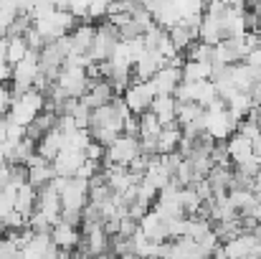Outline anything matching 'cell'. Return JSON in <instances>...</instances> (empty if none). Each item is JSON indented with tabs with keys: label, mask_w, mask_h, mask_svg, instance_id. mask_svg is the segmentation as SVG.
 <instances>
[{
	"label": "cell",
	"mask_w": 261,
	"mask_h": 259,
	"mask_svg": "<svg viewBox=\"0 0 261 259\" xmlns=\"http://www.w3.org/2000/svg\"><path fill=\"white\" fill-rule=\"evenodd\" d=\"M43 107H46V94L31 89V91H25L20 99L13 102V109H10V114H8L5 120H10V122H15V125H20V127H28V125L36 122V117L43 112Z\"/></svg>",
	"instance_id": "6da1fadb"
},
{
	"label": "cell",
	"mask_w": 261,
	"mask_h": 259,
	"mask_svg": "<svg viewBox=\"0 0 261 259\" xmlns=\"http://www.w3.org/2000/svg\"><path fill=\"white\" fill-rule=\"evenodd\" d=\"M142 155V148H140V140H135V137H127V135H122L114 145H109L107 148V158H104V163L107 166H119V168H129V163L135 160V158H140Z\"/></svg>",
	"instance_id": "7a4b0ae2"
},
{
	"label": "cell",
	"mask_w": 261,
	"mask_h": 259,
	"mask_svg": "<svg viewBox=\"0 0 261 259\" xmlns=\"http://www.w3.org/2000/svg\"><path fill=\"white\" fill-rule=\"evenodd\" d=\"M155 97H158V91H155L152 82H137L124 91V102L135 117H142L145 112H150Z\"/></svg>",
	"instance_id": "3957f363"
},
{
	"label": "cell",
	"mask_w": 261,
	"mask_h": 259,
	"mask_svg": "<svg viewBox=\"0 0 261 259\" xmlns=\"http://www.w3.org/2000/svg\"><path fill=\"white\" fill-rule=\"evenodd\" d=\"M56 84L61 86L71 99H82L89 91V79H87V69H79V66H64L61 69V77Z\"/></svg>",
	"instance_id": "277c9868"
},
{
	"label": "cell",
	"mask_w": 261,
	"mask_h": 259,
	"mask_svg": "<svg viewBox=\"0 0 261 259\" xmlns=\"http://www.w3.org/2000/svg\"><path fill=\"white\" fill-rule=\"evenodd\" d=\"M89 203V180L71 178L66 191L61 193V211H84Z\"/></svg>",
	"instance_id": "5b68a950"
},
{
	"label": "cell",
	"mask_w": 261,
	"mask_h": 259,
	"mask_svg": "<svg viewBox=\"0 0 261 259\" xmlns=\"http://www.w3.org/2000/svg\"><path fill=\"white\" fill-rule=\"evenodd\" d=\"M223 252L228 259H259L261 257V242L254 234H241L239 239L223 244Z\"/></svg>",
	"instance_id": "8992f818"
},
{
	"label": "cell",
	"mask_w": 261,
	"mask_h": 259,
	"mask_svg": "<svg viewBox=\"0 0 261 259\" xmlns=\"http://www.w3.org/2000/svg\"><path fill=\"white\" fill-rule=\"evenodd\" d=\"M140 229H142V234H145L150 242H158V244L170 242V221L163 219L158 211H150V214L140 221Z\"/></svg>",
	"instance_id": "52a82bcc"
},
{
	"label": "cell",
	"mask_w": 261,
	"mask_h": 259,
	"mask_svg": "<svg viewBox=\"0 0 261 259\" xmlns=\"http://www.w3.org/2000/svg\"><path fill=\"white\" fill-rule=\"evenodd\" d=\"M84 163H87V155H84V153L64 148L61 155H59L51 166H54V173H56L59 178H76V173H79V168H82Z\"/></svg>",
	"instance_id": "ba28073f"
},
{
	"label": "cell",
	"mask_w": 261,
	"mask_h": 259,
	"mask_svg": "<svg viewBox=\"0 0 261 259\" xmlns=\"http://www.w3.org/2000/svg\"><path fill=\"white\" fill-rule=\"evenodd\" d=\"M36 211H41L54 226L61 221V196L51 188V185H43L38 188V206Z\"/></svg>",
	"instance_id": "9c48e42d"
},
{
	"label": "cell",
	"mask_w": 261,
	"mask_h": 259,
	"mask_svg": "<svg viewBox=\"0 0 261 259\" xmlns=\"http://www.w3.org/2000/svg\"><path fill=\"white\" fill-rule=\"evenodd\" d=\"M150 112L158 117V122L163 127H180L177 125V102H175V97L158 94L155 102H152V107H150Z\"/></svg>",
	"instance_id": "30bf717a"
},
{
	"label": "cell",
	"mask_w": 261,
	"mask_h": 259,
	"mask_svg": "<svg viewBox=\"0 0 261 259\" xmlns=\"http://www.w3.org/2000/svg\"><path fill=\"white\" fill-rule=\"evenodd\" d=\"M114 97L117 94H114V89H112L109 82H89V91L82 97V102L87 104L89 109H101V107L112 104Z\"/></svg>",
	"instance_id": "8fae6325"
},
{
	"label": "cell",
	"mask_w": 261,
	"mask_h": 259,
	"mask_svg": "<svg viewBox=\"0 0 261 259\" xmlns=\"http://www.w3.org/2000/svg\"><path fill=\"white\" fill-rule=\"evenodd\" d=\"M51 239H54V244H56L59 249L76 252L84 237L79 234V229H74V226H66L64 221H59V224L54 226V231H51Z\"/></svg>",
	"instance_id": "7c38bea8"
},
{
	"label": "cell",
	"mask_w": 261,
	"mask_h": 259,
	"mask_svg": "<svg viewBox=\"0 0 261 259\" xmlns=\"http://www.w3.org/2000/svg\"><path fill=\"white\" fill-rule=\"evenodd\" d=\"M182 84V69H173V66H165L163 72H158V77L152 79V86L158 94H165V97H173L175 89Z\"/></svg>",
	"instance_id": "4fadbf2b"
},
{
	"label": "cell",
	"mask_w": 261,
	"mask_h": 259,
	"mask_svg": "<svg viewBox=\"0 0 261 259\" xmlns=\"http://www.w3.org/2000/svg\"><path fill=\"white\" fill-rule=\"evenodd\" d=\"M64 135L59 132V130H51L41 143H38V148H36V153L43 158V160H48V163H54L59 155H61V150H64Z\"/></svg>",
	"instance_id": "5bb4252c"
},
{
	"label": "cell",
	"mask_w": 261,
	"mask_h": 259,
	"mask_svg": "<svg viewBox=\"0 0 261 259\" xmlns=\"http://www.w3.org/2000/svg\"><path fill=\"white\" fill-rule=\"evenodd\" d=\"M94 38H96V26H94V23H82V26L71 33L74 54L89 56V51H91V46H94Z\"/></svg>",
	"instance_id": "9a60e30c"
},
{
	"label": "cell",
	"mask_w": 261,
	"mask_h": 259,
	"mask_svg": "<svg viewBox=\"0 0 261 259\" xmlns=\"http://www.w3.org/2000/svg\"><path fill=\"white\" fill-rule=\"evenodd\" d=\"M168 33H170V41H173L175 51H177L180 56H182L195 41H200V31H193V28H188V26H182V23H177Z\"/></svg>",
	"instance_id": "2e32d148"
},
{
	"label": "cell",
	"mask_w": 261,
	"mask_h": 259,
	"mask_svg": "<svg viewBox=\"0 0 261 259\" xmlns=\"http://www.w3.org/2000/svg\"><path fill=\"white\" fill-rule=\"evenodd\" d=\"M36 206H38V191H36L31 183H25L23 188H18L15 211H18V214H23L25 219H31V216L36 214Z\"/></svg>",
	"instance_id": "e0dca14e"
},
{
	"label": "cell",
	"mask_w": 261,
	"mask_h": 259,
	"mask_svg": "<svg viewBox=\"0 0 261 259\" xmlns=\"http://www.w3.org/2000/svg\"><path fill=\"white\" fill-rule=\"evenodd\" d=\"M211 74H213V64H203V61H185V66H182V82H188V84L211 82Z\"/></svg>",
	"instance_id": "ac0fdd59"
},
{
	"label": "cell",
	"mask_w": 261,
	"mask_h": 259,
	"mask_svg": "<svg viewBox=\"0 0 261 259\" xmlns=\"http://www.w3.org/2000/svg\"><path fill=\"white\" fill-rule=\"evenodd\" d=\"M228 155H231V163L233 166H239V163H244L246 158H251L254 155V145H251V140H246L244 135H231L228 137Z\"/></svg>",
	"instance_id": "d6986e66"
},
{
	"label": "cell",
	"mask_w": 261,
	"mask_h": 259,
	"mask_svg": "<svg viewBox=\"0 0 261 259\" xmlns=\"http://www.w3.org/2000/svg\"><path fill=\"white\" fill-rule=\"evenodd\" d=\"M180 143H182V130H180V127H163V132H160V143H158V155L177 153Z\"/></svg>",
	"instance_id": "ffe728a7"
},
{
	"label": "cell",
	"mask_w": 261,
	"mask_h": 259,
	"mask_svg": "<svg viewBox=\"0 0 261 259\" xmlns=\"http://www.w3.org/2000/svg\"><path fill=\"white\" fill-rule=\"evenodd\" d=\"M205 117V107L195 104V102H177V125L185 127V125H193L198 120Z\"/></svg>",
	"instance_id": "44dd1931"
},
{
	"label": "cell",
	"mask_w": 261,
	"mask_h": 259,
	"mask_svg": "<svg viewBox=\"0 0 261 259\" xmlns=\"http://www.w3.org/2000/svg\"><path fill=\"white\" fill-rule=\"evenodd\" d=\"M185 61H203V64H213V46L203 43V41H195L185 54H182Z\"/></svg>",
	"instance_id": "7402d4cb"
},
{
	"label": "cell",
	"mask_w": 261,
	"mask_h": 259,
	"mask_svg": "<svg viewBox=\"0 0 261 259\" xmlns=\"http://www.w3.org/2000/svg\"><path fill=\"white\" fill-rule=\"evenodd\" d=\"M28 41L25 38H10L8 41V64L10 66H18L25 56H28Z\"/></svg>",
	"instance_id": "603a6c76"
},
{
	"label": "cell",
	"mask_w": 261,
	"mask_h": 259,
	"mask_svg": "<svg viewBox=\"0 0 261 259\" xmlns=\"http://www.w3.org/2000/svg\"><path fill=\"white\" fill-rule=\"evenodd\" d=\"M180 206H182L185 216L190 219V216H195V214L200 211L203 201H200V196L195 193V188H182V191H180Z\"/></svg>",
	"instance_id": "cb8c5ba5"
},
{
	"label": "cell",
	"mask_w": 261,
	"mask_h": 259,
	"mask_svg": "<svg viewBox=\"0 0 261 259\" xmlns=\"http://www.w3.org/2000/svg\"><path fill=\"white\" fill-rule=\"evenodd\" d=\"M18 18V3H0V41L8 38V28Z\"/></svg>",
	"instance_id": "d4e9b609"
},
{
	"label": "cell",
	"mask_w": 261,
	"mask_h": 259,
	"mask_svg": "<svg viewBox=\"0 0 261 259\" xmlns=\"http://www.w3.org/2000/svg\"><path fill=\"white\" fill-rule=\"evenodd\" d=\"M160 132H163V125L158 122V117L152 112H145L140 117V140L142 137H160Z\"/></svg>",
	"instance_id": "484cf974"
},
{
	"label": "cell",
	"mask_w": 261,
	"mask_h": 259,
	"mask_svg": "<svg viewBox=\"0 0 261 259\" xmlns=\"http://www.w3.org/2000/svg\"><path fill=\"white\" fill-rule=\"evenodd\" d=\"M28 229H31L36 237H48V234L54 231V224H51L41 211H36V214L31 216V221H28Z\"/></svg>",
	"instance_id": "4316f807"
},
{
	"label": "cell",
	"mask_w": 261,
	"mask_h": 259,
	"mask_svg": "<svg viewBox=\"0 0 261 259\" xmlns=\"http://www.w3.org/2000/svg\"><path fill=\"white\" fill-rule=\"evenodd\" d=\"M91 114H94V109H89L84 102H79V107L74 112V122H76L79 130H89L91 127Z\"/></svg>",
	"instance_id": "83f0119b"
},
{
	"label": "cell",
	"mask_w": 261,
	"mask_h": 259,
	"mask_svg": "<svg viewBox=\"0 0 261 259\" xmlns=\"http://www.w3.org/2000/svg\"><path fill=\"white\" fill-rule=\"evenodd\" d=\"M13 102H15V97H13V89L10 86H0V122L10 114V109H13Z\"/></svg>",
	"instance_id": "f1b7e54d"
},
{
	"label": "cell",
	"mask_w": 261,
	"mask_h": 259,
	"mask_svg": "<svg viewBox=\"0 0 261 259\" xmlns=\"http://www.w3.org/2000/svg\"><path fill=\"white\" fill-rule=\"evenodd\" d=\"M239 135H244L246 140H251V143H254V140L261 135V127L254 122V120H249V117H246V120H241V125H239Z\"/></svg>",
	"instance_id": "f546056e"
},
{
	"label": "cell",
	"mask_w": 261,
	"mask_h": 259,
	"mask_svg": "<svg viewBox=\"0 0 261 259\" xmlns=\"http://www.w3.org/2000/svg\"><path fill=\"white\" fill-rule=\"evenodd\" d=\"M107 10H109V3L107 0H96L89 5V23L94 20H107Z\"/></svg>",
	"instance_id": "4dcf8cb0"
},
{
	"label": "cell",
	"mask_w": 261,
	"mask_h": 259,
	"mask_svg": "<svg viewBox=\"0 0 261 259\" xmlns=\"http://www.w3.org/2000/svg\"><path fill=\"white\" fill-rule=\"evenodd\" d=\"M84 155H87V160H94V163H104V158H107V148L91 140V145H89L87 150H84Z\"/></svg>",
	"instance_id": "1f68e13d"
},
{
	"label": "cell",
	"mask_w": 261,
	"mask_h": 259,
	"mask_svg": "<svg viewBox=\"0 0 261 259\" xmlns=\"http://www.w3.org/2000/svg\"><path fill=\"white\" fill-rule=\"evenodd\" d=\"M56 130L64 135V137H71L79 127H76V122H74V117H59V125H56Z\"/></svg>",
	"instance_id": "d6a6232c"
},
{
	"label": "cell",
	"mask_w": 261,
	"mask_h": 259,
	"mask_svg": "<svg viewBox=\"0 0 261 259\" xmlns=\"http://www.w3.org/2000/svg\"><path fill=\"white\" fill-rule=\"evenodd\" d=\"M122 135H127V137H135V140H140V117H129L127 122H124V130H122Z\"/></svg>",
	"instance_id": "836d02e7"
},
{
	"label": "cell",
	"mask_w": 261,
	"mask_h": 259,
	"mask_svg": "<svg viewBox=\"0 0 261 259\" xmlns=\"http://www.w3.org/2000/svg\"><path fill=\"white\" fill-rule=\"evenodd\" d=\"M112 107L117 109V114H119V117H122L124 122H127V120L132 117V112H129V107H127L124 97H114V99H112Z\"/></svg>",
	"instance_id": "e575fe53"
},
{
	"label": "cell",
	"mask_w": 261,
	"mask_h": 259,
	"mask_svg": "<svg viewBox=\"0 0 261 259\" xmlns=\"http://www.w3.org/2000/svg\"><path fill=\"white\" fill-rule=\"evenodd\" d=\"M8 82H13V66L10 64H3L0 66V86H5Z\"/></svg>",
	"instance_id": "d590c367"
},
{
	"label": "cell",
	"mask_w": 261,
	"mask_h": 259,
	"mask_svg": "<svg viewBox=\"0 0 261 259\" xmlns=\"http://www.w3.org/2000/svg\"><path fill=\"white\" fill-rule=\"evenodd\" d=\"M249 97H251L254 107H259V104H261V82H256V84H254V89H251V94H249Z\"/></svg>",
	"instance_id": "8d00e7d4"
},
{
	"label": "cell",
	"mask_w": 261,
	"mask_h": 259,
	"mask_svg": "<svg viewBox=\"0 0 261 259\" xmlns=\"http://www.w3.org/2000/svg\"><path fill=\"white\" fill-rule=\"evenodd\" d=\"M3 64H8V38L0 41V66Z\"/></svg>",
	"instance_id": "74e56055"
},
{
	"label": "cell",
	"mask_w": 261,
	"mask_h": 259,
	"mask_svg": "<svg viewBox=\"0 0 261 259\" xmlns=\"http://www.w3.org/2000/svg\"><path fill=\"white\" fill-rule=\"evenodd\" d=\"M251 219L256 221V224H261V201L254 206V211H251Z\"/></svg>",
	"instance_id": "f35d334b"
},
{
	"label": "cell",
	"mask_w": 261,
	"mask_h": 259,
	"mask_svg": "<svg viewBox=\"0 0 261 259\" xmlns=\"http://www.w3.org/2000/svg\"><path fill=\"white\" fill-rule=\"evenodd\" d=\"M254 193H256V198L261 201V173L256 175V180H254Z\"/></svg>",
	"instance_id": "ab89813d"
},
{
	"label": "cell",
	"mask_w": 261,
	"mask_h": 259,
	"mask_svg": "<svg viewBox=\"0 0 261 259\" xmlns=\"http://www.w3.org/2000/svg\"><path fill=\"white\" fill-rule=\"evenodd\" d=\"M251 145H254V155H259V158H261V135L254 140V143H251Z\"/></svg>",
	"instance_id": "60d3db41"
},
{
	"label": "cell",
	"mask_w": 261,
	"mask_h": 259,
	"mask_svg": "<svg viewBox=\"0 0 261 259\" xmlns=\"http://www.w3.org/2000/svg\"><path fill=\"white\" fill-rule=\"evenodd\" d=\"M94 259H119V257H114V254H109V252H107V254H99V257H94Z\"/></svg>",
	"instance_id": "b9f144b4"
},
{
	"label": "cell",
	"mask_w": 261,
	"mask_h": 259,
	"mask_svg": "<svg viewBox=\"0 0 261 259\" xmlns=\"http://www.w3.org/2000/svg\"><path fill=\"white\" fill-rule=\"evenodd\" d=\"M254 237H256V239H259V242H261V224H259V226H256V229H254Z\"/></svg>",
	"instance_id": "7bdbcfd3"
},
{
	"label": "cell",
	"mask_w": 261,
	"mask_h": 259,
	"mask_svg": "<svg viewBox=\"0 0 261 259\" xmlns=\"http://www.w3.org/2000/svg\"><path fill=\"white\" fill-rule=\"evenodd\" d=\"M119 259H140L137 254H124V257H119Z\"/></svg>",
	"instance_id": "ee69618b"
},
{
	"label": "cell",
	"mask_w": 261,
	"mask_h": 259,
	"mask_svg": "<svg viewBox=\"0 0 261 259\" xmlns=\"http://www.w3.org/2000/svg\"><path fill=\"white\" fill-rule=\"evenodd\" d=\"M256 109H259V114H261V104H259V107H256Z\"/></svg>",
	"instance_id": "f6af8a7d"
},
{
	"label": "cell",
	"mask_w": 261,
	"mask_h": 259,
	"mask_svg": "<svg viewBox=\"0 0 261 259\" xmlns=\"http://www.w3.org/2000/svg\"><path fill=\"white\" fill-rule=\"evenodd\" d=\"M259 127H261V117H259Z\"/></svg>",
	"instance_id": "bcb514c9"
}]
</instances>
